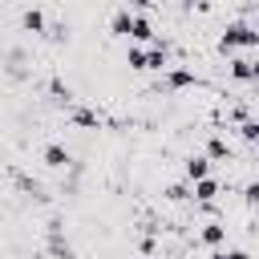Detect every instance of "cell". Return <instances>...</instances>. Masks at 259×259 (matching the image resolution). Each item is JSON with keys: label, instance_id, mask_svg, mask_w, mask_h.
<instances>
[{"label": "cell", "instance_id": "3", "mask_svg": "<svg viewBox=\"0 0 259 259\" xmlns=\"http://www.w3.org/2000/svg\"><path fill=\"white\" fill-rule=\"evenodd\" d=\"M186 178L190 182H202V178H210V158H202V154H194V158H186Z\"/></svg>", "mask_w": 259, "mask_h": 259}, {"label": "cell", "instance_id": "15", "mask_svg": "<svg viewBox=\"0 0 259 259\" xmlns=\"http://www.w3.org/2000/svg\"><path fill=\"white\" fill-rule=\"evenodd\" d=\"M239 134H243L247 142H255V146H259V121H251V117H247V121L239 125Z\"/></svg>", "mask_w": 259, "mask_h": 259}, {"label": "cell", "instance_id": "7", "mask_svg": "<svg viewBox=\"0 0 259 259\" xmlns=\"http://www.w3.org/2000/svg\"><path fill=\"white\" fill-rule=\"evenodd\" d=\"M146 61H150V69H166V65H170V49H166L162 40H154V45L146 49Z\"/></svg>", "mask_w": 259, "mask_h": 259}, {"label": "cell", "instance_id": "17", "mask_svg": "<svg viewBox=\"0 0 259 259\" xmlns=\"http://www.w3.org/2000/svg\"><path fill=\"white\" fill-rule=\"evenodd\" d=\"M210 259H251L247 251H239V247H231V251H214Z\"/></svg>", "mask_w": 259, "mask_h": 259}, {"label": "cell", "instance_id": "16", "mask_svg": "<svg viewBox=\"0 0 259 259\" xmlns=\"http://www.w3.org/2000/svg\"><path fill=\"white\" fill-rule=\"evenodd\" d=\"M166 198H170V202H182V198H190V190H186L182 182H174V186H166Z\"/></svg>", "mask_w": 259, "mask_h": 259}, {"label": "cell", "instance_id": "11", "mask_svg": "<svg viewBox=\"0 0 259 259\" xmlns=\"http://www.w3.org/2000/svg\"><path fill=\"white\" fill-rule=\"evenodd\" d=\"M198 239H202V243H210V247H219V243L227 239V227H223V223H206Z\"/></svg>", "mask_w": 259, "mask_h": 259}, {"label": "cell", "instance_id": "4", "mask_svg": "<svg viewBox=\"0 0 259 259\" xmlns=\"http://www.w3.org/2000/svg\"><path fill=\"white\" fill-rule=\"evenodd\" d=\"M130 40H150V45L158 40V32H154V24H150V20L142 16V12H134V28H130Z\"/></svg>", "mask_w": 259, "mask_h": 259}, {"label": "cell", "instance_id": "18", "mask_svg": "<svg viewBox=\"0 0 259 259\" xmlns=\"http://www.w3.org/2000/svg\"><path fill=\"white\" fill-rule=\"evenodd\" d=\"M243 198H247V202H251V206H259V182H251V186H247V190H243Z\"/></svg>", "mask_w": 259, "mask_h": 259}, {"label": "cell", "instance_id": "13", "mask_svg": "<svg viewBox=\"0 0 259 259\" xmlns=\"http://www.w3.org/2000/svg\"><path fill=\"white\" fill-rule=\"evenodd\" d=\"M125 65H130V69H150V61H146V49L130 45V49H125Z\"/></svg>", "mask_w": 259, "mask_h": 259}, {"label": "cell", "instance_id": "12", "mask_svg": "<svg viewBox=\"0 0 259 259\" xmlns=\"http://www.w3.org/2000/svg\"><path fill=\"white\" fill-rule=\"evenodd\" d=\"M206 158H214V162H223V158H231V146H227V142H223V138L214 134V138L206 142Z\"/></svg>", "mask_w": 259, "mask_h": 259}, {"label": "cell", "instance_id": "6", "mask_svg": "<svg viewBox=\"0 0 259 259\" xmlns=\"http://www.w3.org/2000/svg\"><path fill=\"white\" fill-rule=\"evenodd\" d=\"M219 194H223L219 178H202V182H194V198H198V202H214Z\"/></svg>", "mask_w": 259, "mask_h": 259}, {"label": "cell", "instance_id": "19", "mask_svg": "<svg viewBox=\"0 0 259 259\" xmlns=\"http://www.w3.org/2000/svg\"><path fill=\"white\" fill-rule=\"evenodd\" d=\"M255 85H259V81H255Z\"/></svg>", "mask_w": 259, "mask_h": 259}, {"label": "cell", "instance_id": "10", "mask_svg": "<svg viewBox=\"0 0 259 259\" xmlns=\"http://www.w3.org/2000/svg\"><path fill=\"white\" fill-rule=\"evenodd\" d=\"M20 24H24V32H45V12L40 8H28L20 16Z\"/></svg>", "mask_w": 259, "mask_h": 259}, {"label": "cell", "instance_id": "1", "mask_svg": "<svg viewBox=\"0 0 259 259\" xmlns=\"http://www.w3.org/2000/svg\"><path fill=\"white\" fill-rule=\"evenodd\" d=\"M255 45H259V28H255V24H247V20L227 24V28H223V36H219V49H223V53H235V49H255Z\"/></svg>", "mask_w": 259, "mask_h": 259}, {"label": "cell", "instance_id": "14", "mask_svg": "<svg viewBox=\"0 0 259 259\" xmlns=\"http://www.w3.org/2000/svg\"><path fill=\"white\" fill-rule=\"evenodd\" d=\"M49 89H53V97H57V101H65V105H73V89H69V85L61 81V77H53V81H49Z\"/></svg>", "mask_w": 259, "mask_h": 259}, {"label": "cell", "instance_id": "9", "mask_svg": "<svg viewBox=\"0 0 259 259\" xmlns=\"http://www.w3.org/2000/svg\"><path fill=\"white\" fill-rule=\"evenodd\" d=\"M109 28H113L117 36H130V28H134V12H130V8H117L113 20H109Z\"/></svg>", "mask_w": 259, "mask_h": 259}, {"label": "cell", "instance_id": "5", "mask_svg": "<svg viewBox=\"0 0 259 259\" xmlns=\"http://www.w3.org/2000/svg\"><path fill=\"white\" fill-rule=\"evenodd\" d=\"M69 117H73V125H85V130H97V125H101V113L89 109V105H73Z\"/></svg>", "mask_w": 259, "mask_h": 259}, {"label": "cell", "instance_id": "8", "mask_svg": "<svg viewBox=\"0 0 259 259\" xmlns=\"http://www.w3.org/2000/svg\"><path fill=\"white\" fill-rule=\"evenodd\" d=\"M40 158H45V162H49L53 170H61V166H69V150H65V146H57V142H49Z\"/></svg>", "mask_w": 259, "mask_h": 259}, {"label": "cell", "instance_id": "2", "mask_svg": "<svg viewBox=\"0 0 259 259\" xmlns=\"http://www.w3.org/2000/svg\"><path fill=\"white\" fill-rule=\"evenodd\" d=\"M190 85H202V77L194 69H170L166 73V89H190Z\"/></svg>", "mask_w": 259, "mask_h": 259}]
</instances>
